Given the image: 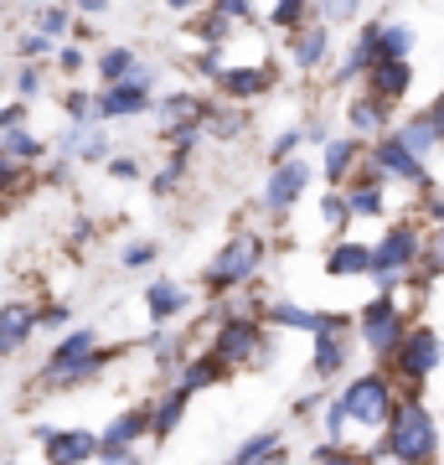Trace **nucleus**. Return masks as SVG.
<instances>
[{"mask_svg":"<svg viewBox=\"0 0 444 465\" xmlns=\"http://www.w3.org/2000/svg\"><path fill=\"white\" fill-rule=\"evenodd\" d=\"M378 455H393V465H434L439 455V430H434V414H429L419 399L398 403L393 424L382 434Z\"/></svg>","mask_w":444,"mask_h":465,"instance_id":"obj_1","label":"nucleus"},{"mask_svg":"<svg viewBox=\"0 0 444 465\" xmlns=\"http://www.w3.org/2000/svg\"><path fill=\"white\" fill-rule=\"evenodd\" d=\"M104 362H109V351L99 347V331H94V326H78V331H67L63 341L52 347L47 367H42V382H47V388H73V382L99 378Z\"/></svg>","mask_w":444,"mask_h":465,"instance_id":"obj_2","label":"nucleus"},{"mask_svg":"<svg viewBox=\"0 0 444 465\" xmlns=\"http://www.w3.org/2000/svg\"><path fill=\"white\" fill-rule=\"evenodd\" d=\"M346 409V419L351 424H362V430H388L398 414L393 403V382L382 378V372H362V378H351L341 388V399H336Z\"/></svg>","mask_w":444,"mask_h":465,"instance_id":"obj_3","label":"nucleus"},{"mask_svg":"<svg viewBox=\"0 0 444 465\" xmlns=\"http://www.w3.org/2000/svg\"><path fill=\"white\" fill-rule=\"evenodd\" d=\"M259 264H263V238L238 232V238L222 243V253H217L212 269H207V290H212V295H232L238 284H248L259 274Z\"/></svg>","mask_w":444,"mask_h":465,"instance_id":"obj_4","label":"nucleus"},{"mask_svg":"<svg viewBox=\"0 0 444 465\" xmlns=\"http://www.w3.org/2000/svg\"><path fill=\"white\" fill-rule=\"evenodd\" d=\"M212 357L222 367H248L269 357V341H263V316H228L212 331Z\"/></svg>","mask_w":444,"mask_h":465,"instance_id":"obj_5","label":"nucleus"},{"mask_svg":"<svg viewBox=\"0 0 444 465\" xmlns=\"http://www.w3.org/2000/svg\"><path fill=\"white\" fill-rule=\"evenodd\" d=\"M424 259V238L413 223H393V228L378 238V269H372V280H378V295H393L398 290V274L409 264Z\"/></svg>","mask_w":444,"mask_h":465,"instance_id":"obj_6","label":"nucleus"},{"mask_svg":"<svg viewBox=\"0 0 444 465\" xmlns=\"http://www.w3.org/2000/svg\"><path fill=\"white\" fill-rule=\"evenodd\" d=\"M357 331H362L367 351H372V357H382V362H393V351L409 341V331H403V311H398L393 295L372 300L362 316H357Z\"/></svg>","mask_w":444,"mask_h":465,"instance_id":"obj_7","label":"nucleus"},{"mask_svg":"<svg viewBox=\"0 0 444 465\" xmlns=\"http://www.w3.org/2000/svg\"><path fill=\"white\" fill-rule=\"evenodd\" d=\"M439 336L429 331V326H413L409 331V341L393 351V372L403 382H424V378H434V367H439Z\"/></svg>","mask_w":444,"mask_h":465,"instance_id":"obj_8","label":"nucleus"},{"mask_svg":"<svg viewBox=\"0 0 444 465\" xmlns=\"http://www.w3.org/2000/svg\"><path fill=\"white\" fill-rule=\"evenodd\" d=\"M311 161L305 155H295V161H284V166L269 171V182H263V207L269 213H290L300 197H305V186H311Z\"/></svg>","mask_w":444,"mask_h":465,"instance_id":"obj_9","label":"nucleus"},{"mask_svg":"<svg viewBox=\"0 0 444 465\" xmlns=\"http://www.w3.org/2000/svg\"><path fill=\"white\" fill-rule=\"evenodd\" d=\"M346 362H351V336H346V316H326V326H321V336H315L311 372L326 382V378H336V372H346Z\"/></svg>","mask_w":444,"mask_h":465,"instance_id":"obj_10","label":"nucleus"},{"mask_svg":"<svg viewBox=\"0 0 444 465\" xmlns=\"http://www.w3.org/2000/svg\"><path fill=\"white\" fill-rule=\"evenodd\" d=\"M372 171H378V176H398V182H409V186H424L429 182L424 161H419L403 140H398V130L378 140V150H372Z\"/></svg>","mask_w":444,"mask_h":465,"instance_id":"obj_11","label":"nucleus"},{"mask_svg":"<svg viewBox=\"0 0 444 465\" xmlns=\"http://www.w3.org/2000/svg\"><path fill=\"white\" fill-rule=\"evenodd\" d=\"M36 440L47 445V465L99 460V434H88V430H36Z\"/></svg>","mask_w":444,"mask_h":465,"instance_id":"obj_12","label":"nucleus"},{"mask_svg":"<svg viewBox=\"0 0 444 465\" xmlns=\"http://www.w3.org/2000/svg\"><path fill=\"white\" fill-rule=\"evenodd\" d=\"M155 434V403H140V409H124V414L99 434V445H119V450H140V440Z\"/></svg>","mask_w":444,"mask_h":465,"instance_id":"obj_13","label":"nucleus"},{"mask_svg":"<svg viewBox=\"0 0 444 465\" xmlns=\"http://www.w3.org/2000/svg\"><path fill=\"white\" fill-rule=\"evenodd\" d=\"M42 326V311H32V305H0V357H16L26 341H32V331Z\"/></svg>","mask_w":444,"mask_h":465,"instance_id":"obj_14","label":"nucleus"},{"mask_svg":"<svg viewBox=\"0 0 444 465\" xmlns=\"http://www.w3.org/2000/svg\"><path fill=\"white\" fill-rule=\"evenodd\" d=\"M217 88H222L228 99H259V94H269V88H274V67H269V63L228 67V73L217 78Z\"/></svg>","mask_w":444,"mask_h":465,"instance_id":"obj_15","label":"nucleus"},{"mask_svg":"<svg viewBox=\"0 0 444 465\" xmlns=\"http://www.w3.org/2000/svg\"><path fill=\"white\" fill-rule=\"evenodd\" d=\"M331 52V26H321V21H311V26H300V32H290V63L295 67H321Z\"/></svg>","mask_w":444,"mask_h":465,"instance_id":"obj_16","label":"nucleus"},{"mask_svg":"<svg viewBox=\"0 0 444 465\" xmlns=\"http://www.w3.org/2000/svg\"><path fill=\"white\" fill-rule=\"evenodd\" d=\"M145 305H150V321H155V331H165V321H176L192 305V295H186L176 280H155L145 284Z\"/></svg>","mask_w":444,"mask_h":465,"instance_id":"obj_17","label":"nucleus"},{"mask_svg":"<svg viewBox=\"0 0 444 465\" xmlns=\"http://www.w3.org/2000/svg\"><path fill=\"white\" fill-rule=\"evenodd\" d=\"M263 326H284V331H315L326 326V311H311V305H295V300H274L263 305Z\"/></svg>","mask_w":444,"mask_h":465,"instance_id":"obj_18","label":"nucleus"},{"mask_svg":"<svg viewBox=\"0 0 444 465\" xmlns=\"http://www.w3.org/2000/svg\"><path fill=\"white\" fill-rule=\"evenodd\" d=\"M378 269V249L372 243H357V238H346V243H336V249L326 253V274H372Z\"/></svg>","mask_w":444,"mask_h":465,"instance_id":"obj_19","label":"nucleus"},{"mask_svg":"<svg viewBox=\"0 0 444 465\" xmlns=\"http://www.w3.org/2000/svg\"><path fill=\"white\" fill-rule=\"evenodd\" d=\"M150 109V88L119 84V88H99V119H134Z\"/></svg>","mask_w":444,"mask_h":465,"instance_id":"obj_20","label":"nucleus"},{"mask_svg":"<svg viewBox=\"0 0 444 465\" xmlns=\"http://www.w3.org/2000/svg\"><path fill=\"white\" fill-rule=\"evenodd\" d=\"M409 88H413V67L409 63H378L372 73H367V94L382 99V104H398Z\"/></svg>","mask_w":444,"mask_h":465,"instance_id":"obj_21","label":"nucleus"},{"mask_svg":"<svg viewBox=\"0 0 444 465\" xmlns=\"http://www.w3.org/2000/svg\"><path fill=\"white\" fill-rule=\"evenodd\" d=\"M57 150H63V155H83V161H104V155H109V134H104L99 124H73V130L57 140Z\"/></svg>","mask_w":444,"mask_h":465,"instance_id":"obj_22","label":"nucleus"},{"mask_svg":"<svg viewBox=\"0 0 444 465\" xmlns=\"http://www.w3.org/2000/svg\"><path fill=\"white\" fill-rule=\"evenodd\" d=\"M388 109H393V104L362 94V99L346 104V119H351V130H357V134H382V130H388Z\"/></svg>","mask_w":444,"mask_h":465,"instance_id":"obj_23","label":"nucleus"},{"mask_svg":"<svg viewBox=\"0 0 444 465\" xmlns=\"http://www.w3.org/2000/svg\"><path fill=\"white\" fill-rule=\"evenodd\" d=\"M280 445H284V440H280V430L248 434V440H243V445H238V450H232V455H228V460H222V465H269V460H274V455H280Z\"/></svg>","mask_w":444,"mask_h":465,"instance_id":"obj_24","label":"nucleus"},{"mask_svg":"<svg viewBox=\"0 0 444 465\" xmlns=\"http://www.w3.org/2000/svg\"><path fill=\"white\" fill-rule=\"evenodd\" d=\"M321 171H326L331 182H346V176L357 171V140H351V134H336L326 145V155H321Z\"/></svg>","mask_w":444,"mask_h":465,"instance_id":"obj_25","label":"nucleus"},{"mask_svg":"<svg viewBox=\"0 0 444 465\" xmlns=\"http://www.w3.org/2000/svg\"><path fill=\"white\" fill-rule=\"evenodd\" d=\"M378 182H382V176L372 171L362 186H346V207H351L357 217H382V213H388V197H382Z\"/></svg>","mask_w":444,"mask_h":465,"instance_id":"obj_26","label":"nucleus"},{"mask_svg":"<svg viewBox=\"0 0 444 465\" xmlns=\"http://www.w3.org/2000/svg\"><path fill=\"white\" fill-rule=\"evenodd\" d=\"M186 403H192L186 388H171V393L155 403V440H171V434H176V424L186 419Z\"/></svg>","mask_w":444,"mask_h":465,"instance_id":"obj_27","label":"nucleus"},{"mask_svg":"<svg viewBox=\"0 0 444 465\" xmlns=\"http://www.w3.org/2000/svg\"><path fill=\"white\" fill-rule=\"evenodd\" d=\"M134 67H140V57H134L130 47H109V52H99V84L104 88H119L124 78H130Z\"/></svg>","mask_w":444,"mask_h":465,"instance_id":"obj_28","label":"nucleus"},{"mask_svg":"<svg viewBox=\"0 0 444 465\" xmlns=\"http://www.w3.org/2000/svg\"><path fill=\"white\" fill-rule=\"evenodd\" d=\"M217 378H222V362L207 351V357H192V362H182V382H176V388L197 393V388H212Z\"/></svg>","mask_w":444,"mask_h":465,"instance_id":"obj_29","label":"nucleus"},{"mask_svg":"<svg viewBox=\"0 0 444 465\" xmlns=\"http://www.w3.org/2000/svg\"><path fill=\"white\" fill-rule=\"evenodd\" d=\"M32 21H36V32L47 36V42H63L67 26H73V11H67V5H36Z\"/></svg>","mask_w":444,"mask_h":465,"instance_id":"obj_30","label":"nucleus"},{"mask_svg":"<svg viewBox=\"0 0 444 465\" xmlns=\"http://www.w3.org/2000/svg\"><path fill=\"white\" fill-rule=\"evenodd\" d=\"M0 150H5L11 161H21V166H26V161H42V150H47V145H42L36 134H26V130H11V134H5V145H0Z\"/></svg>","mask_w":444,"mask_h":465,"instance_id":"obj_31","label":"nucleus"},{"mask_svg":"<svg viewBox=\"0 0 444 465\" xmlns=\"http://www.w3.org/2000/svg\"><path fill=\"white\" fill-rule=\"evenodd\" d=\"M398 140H403V145H409V150H413V155H419V161H424L429 150L439 145V134L429 130L424 119H409V124H403V130H398Z\"/></svg>","mask_w":444,"mask_h":465,"instance_id":"obj_32","label":"nucleus"},{"mask_svg":"<svg viewBox=\"0 0 444 465\" xmlns=\"http://www.w3.org/2000/svg\"><path fill=\"white\" fill-rule=\"evenodd\" d=\"M372 455H378V450H341V445H321L311 455L315 465H372Z\"/></svg>","mask_w":444,"mask_h":465,"instance_id":"obj_33","label":"nucleus"},{"mask_svg":"<svg viewBox=\"0 0 444 465\" xmlns=\"http://www.w3.org/2000/svg\"><path fill=\"white\" fill-rule=\"evenodd\" d=\"M311 16H315V5H305V0H284V5H269L263 11V21H274V26H311Z\"/></svg>","mask_w":444,"mask_h":465,"instance_id":"obj_34","label":"nucleus"},{"mask_svg":"<svg viewBox=\"0 0 444 465\" xmlns=\"http://www.w3.org/2000/svg\"><path fill=\"white\" fill-rule=\"evenodd\" d=\"M413 32L409 26H382V63H409Z\"/></svg>","mask_w":444,"mask_h":465,"instance_id":"obj_35","label":"nucleus"},{"mask_svg":"<svg viewBox=\"0 0 444 465\" xmlns=\"http://www.w3.org/2000/svg\"><path fill=\"white\" fill-rule=\"evenodd\" d=\"M300 145H305V130H284L280 140L269 145V161H274V166H284V161H295Z\"/></svg>","mask_w":444,"mask_h":465,"instance_id":"obj_36","label":"nucleus"},{"mask_svg":"<svg viewBox=\"0 0 444 465\" xmlns=\"http://www.w3.org/2000/svg\"><path fill=\"white\" fill-rule=\"evenodd\" d=\"M42 52H63V47H57V42H47L42 32H26L16 42V57H26V63H32V57H42Z\"/></svg>","mask_w":444,"mask_h":465,"instance_id":"obj_37","label":"nucleus"},{"mask_svg":"<svg viewBox=\"0 0 444 465\" xmlns=\"http://www.w3.org/2000/svg\"><path fill=\"white\" fill-rule=\"evenodd\" d=\"M207 130H212L217 140H232V134H243V114H238V109H228V114H212V119H207Z\"/></svg>","mask_w":444,"mask_h":465,"instance_id":"obj_38","label":"nucleus"},{"mask_svg":"<svg viewBox=\"0 0 444 465\" xmlns=\"http://www.w3.org/2000/svg\"><path fill=\"white\" fill-rule=\"evenodd\" d=\"M99 465H145L140 450H119V445H99Z\"/></svg>","mask_w":444,"mask_h":465,"instance_id":"obj_39","label":"nucleus"},{"mask_svg":"<svg viewBox=\"0 0 444 465\" xmlns=\"http://www.w3.org/2000/svg\"><path fill=\"white\" fill-rule=\"evenodd\" d=\"M321 213H326V223H346V217H351V207H346V192H331Z\"/></svg>","mask_w":444,"mask_h":465,"instance_id":"obj_40","label":"nucleus"},{"mask_svg":"<svg viewBox=\"0 0 444 465\" xmlns=\"http://www.w3.org/2000/svg\"><path fill=\"white\" fill-rule=\"evenodd\" d=\"M16 182H21V161H11V155L0 150V192H11Z\"/></svg>","mask_w":444,"mask_h":465,"instance_id":"obj_41","label":"nucleus"},{"mask_svg":"<svg viewBox=\"0 0 444 465\" xmlns=\"http://www.w3.org/2000/svg\"><path fill=\"white\" fill-rule=\"evenodd\" d=\"M21 119H26V104H0V130L5 134L21 130Z\"/></svg>","mask_w":444,"mask_h":465,"instance_id":"obj_42","label":"nucleus"},{"mask_svg":"<svg viewBox=\"0 0 444 465\" xmlns=\"http://www.w3.org/2000/svg\"><path fill=\"white\" fill-rule=\"evenodd\" d=\"M109 176H119V182H140V161L119 155V161H109Z\"/></svg>","mask_w":444,"mask_h":465,"instance_id":"obj_43","label":"nucleus"},{"mask_svg":"<svg viewBox=\"0 0 444 465\" xmlns=\"http://www.w3.org/2000/svg\"><path fill=\"white\" fill-rule=\"evenodd\" d=\"M419 119H424L429 130H434V134H439V140H444V94H439V99H434V104H429V109H424V114H419Z\"/></svg>","mask_w":444,"mask_h":465,"instance_id":"obj_44","label":"nucleus"},{"mask_svg":"<svg viewBox=\"0 0 444 465\" xmlns=\"http://www.w3.org/2000/svg\"><path fill=\"white\" fill-rule=\"evenodd\" d=\"M150 259H155V243H130V249H124V264H130V269L150 264Z\"/></svg>","mask_w":444,"mask_h":465,"instance_id":"obj_45","label":"nucleus"},{"mask_svg":"<svg viewBox=\"0 0 444 465\" xmlns=\"http://www.w3.org/2000/svg\"><path fill=\"white\" fill-rule=\"evenodd\" d=\"M67 321H73V311H67V305H52V311H42V326H47V331H63Z\"/></svg>","mask_w":444,"mask_h":465,"instance_id":"obj_46","label":"nucleus"},{"mask_svg":"<svg viewBox=\"0 0 444 465\" xmlns=\"http://www.w3.org/2000/svg\"><path fill=\"white\" fill-rule=\"evenodd\" d=\"M42 94V73L36 67H21V99H36Z\"/></svg>","mask_w":444,"mask_h":465,"instance_id":"obj_47","label":"nucleus"},{"mask_svg":"<svg viewBox=\"0 0 444 465\" xmlns=\"http://www.w3.org/2000/svg\"><path fill=\"white\" fill-rule=\"evenodd\" d=\"M57 67H63V73H78V67H83V47H63V52H57Z\"/></svg>","mask_w":444,"mask_h":465,"instance_id":"obj_48","label":"nucleus"},{"mask_svg":"<svg viewBox=\"0 0 444 465\" xmlns=\"http://www.w3.org/2000/svg\"><path fill=\"white\" fill-rule=\"evenodd\" d=\"M429 213H434V223H439V238H434V243L444 249V202H429Z\"/></svg>","mask_w":444,"mask_h":465,"instance_id":"obj_49","label":"nucleus"}]
</instances>
